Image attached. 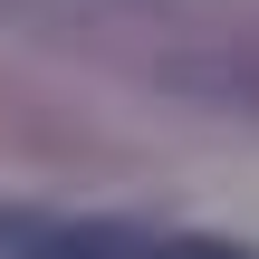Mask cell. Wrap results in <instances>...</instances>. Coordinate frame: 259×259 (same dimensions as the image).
<instances>
[{"instance_id":"cell-2","label":"cell","mask_w":259,"mask_h":259,"mask_svg":"<svg viewBox=\"0 0 259 259\" xmlns=\"http://www.w3.org/2000/svg\"><path fill=\"white\" fill-rule=\"evenodd\" d=\"M144 259H259V250H240V240H163V250H144Z\"/></svg>"},{"instance_id":"cell-1","label":"cell","mask_w":259,"mask_h":259,"mask_svg":"<svg viewBox=\"0 0 259 259\" xmlns=\"http://www.w3.org/2000/svg\"><path fill=\"white\" fill-rule=\"evenodd\" d=\"M19 259H125L115 231H48V240H29Z\"/></svg>"}]
</instances>
